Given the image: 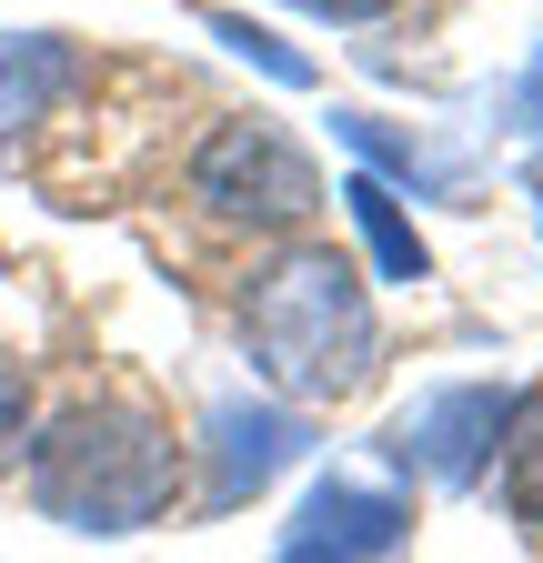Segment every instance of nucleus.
Segmentation results:
<instances>
[{
  "mask_svg": "<svg viewBox=\"0 0 543 563\" xmlns=\"http://www.w3.org/2000/svg\"><path fill=\"white\" fill-rule=\"evenodd\" d=\"M242 332H252V373L282 402H343L383 363L373 292L353 282V262L332 242H302V252L272 262L252 282V302H242Z\"/></svg>",
  "mask_w": 543,
  "mask_h": 563,
  "instance_id": "1",
  "label": "nucleus"
},
{
  "mask_svg": "<svg viewBox=\"0 0 543 563\" xmlns=\"http://www.w3.org/2000/svg\"><path fill=\"white\" fill-rule=\"evenodd\" d=\"M31 493L71 533H142L181 493V443L152 402H71L31 443Z\"/></svg>",
  "mask_w": 543,
  "mask_h": 563,
  "instance_id": "2",
  "label": "nucleus"
},
{
  "mask_svg": "<svg viewBox=\"0 0 543 563\" xmlns=\"http://www.w3.org/2000/svg\"><path fill=\"white\" fill-rule=\"evenodd\" d=\"M191 191L222 211V222H252V232H282L302 222V211L322 201V172L292 131H272V121H222L212 141H201V162H191Z\"/></svg>",
  "mask_w": 543,
  "mask_h": 563,
  "instance_id": "3",
  "label": "nucleus"
},
{
  "mask_svg": "<svg viewBox=\"0 0 543 563\" xmlns=\"http://www.w3.org/2000/svg\"><path fill=\"white\" fill-rule=\"evenodd\" d=\"M513 383H433L413 412L383 433V453L402 463V473H423V483H484L494 473V453H503V422H513Z\"/></svg>",
  "mask_w": 543,
  "mask_h": 563,
  "instance_id": "4",
  "label": "nucleus"
},
{
  "mask_svg": "<svg viewBox=\"0 0 543 563\" xmlns=\"http://www.w3.org/2000/svg\"><path fill=\"white\" fill-rule=\"evenodd\" d=\"M402 533H413V504H402V493L322 473L302 493V514L282 523V563H383V553H402Z\"/></svg>",
  "mask_w": 543,
  "mask_h": 563,
  "instance_id": "5",
  "label": "nucleus"
},
{
  "mask_svg": "<svg viewBox=\"0 0 543 563\" xmlns=\"http://www.w3.org/2000/svg\"><path fill=\"white\" fill-rule=\"evenodd\" d=\"M302 453H312V422L292 402H212V493H201V504L232 514L272 473H292Z\"/></svg>",
  "mask_w": 543,
  "mask_h": 563,
  "instance_id": "6",
  "label": "nucleus"
},
{
  "mask_svg": "<svg viewBox=\"0 0 543 563\" xmlns=\"http://www.w3.org/2000/svg\"><path fill=\"white\" fill-rule=\"evenodd\" d=\"M71 81H81V51L60 31H0V131L41 121Z\"/></svg>",
  "mask_w": 543,
  "mask_h": 563,
  "instance_id": "7",
  "label": "nucleus"
},
{
  "mask_svg": "<svg viewBox=\"0 0 543 563\" xmlns=\"http://www.w3.org/2000/svg\"><path fill=\"white\" fill-rule=\"evenodd\" d=\"M343 201H353V222H363V242H373L383 282H423V272H433L423 232L402 222V201H392V181H383V172H353V181H343Z\"/></svg>",
  "mask_w": 543,
  "mask_h": 563,
  "instance_id": "8",
  "label": "nucleus"
},
{
  "mask_svg": "<svg viewBox=\"0 0 543 563\" xmlns=\"http://www.w3.org/2000/svg\"><path fill=\"white\" fill-rule=\"evenodd\" d=\"M494 473H503V504H513V523H523V533H543V393H523V402H513Z\"/></svg>",
  "mask_w": 543,
  "mask_h": 563,
  "instance_id": "9",
  "label": "nucleus"
},
{
  "mask_svg": "<svg viewBox=\"0 0 543 563\" xmlns=\"http://www.w3.org/2000/svg\"><path fill=\"white\" fill-rule=\"evenodd\" d=\"M201 31H212L222 51H242V60L262 70V81H282V91H312V60H302L292 41H272L262 21H242V11H201Z\"/></svg>",
  "mask_w": 543,
  "mask_h": 563,
  "instance_id": "10",
  "label": "nucleus"
},
{
  "mask_svg": "<svg viewBox=\"0 0 543 563\" xmlns=\"http://www.w3.org/2000/svg\"><path fill=\"white\" fill-rule=\"evenodd\" d=\"M343 141H353V152H373V172H402V181H423V172H433V162L413 152V141H392L373 111H343Z\"/></svg>",
  "mask_w": 543,
  "mask_h": 563,
  "instance_id": "11",
  "label": "nucleus"
},
{
  "mask_svg": "<svg viewBox=\"0 0 543 563\" xmlns=\"http://www.w3.org/2000/svg\"><path fill=\"white\" fill-rule=\"evenodd\" d=\"M11 443H21V363L0 352V473H11Z\"/></svg>",
  "mask_w": 543,
  "mask_h": 563,
  "instance_id": "12",
  "label": "nucleus"
},
{
  "mask_svg": "<svg viewBox=\"0 0 543 563\" xmlns=\"http://www.w3.org/2000/svg\"><path fill=\"white\" fill-rule=\"evenodd\" d=\"M292 11H312V21H383L392 0H292Z\"/></svg>",
  "mask_w": 543,
  "mask_h": 563,
  "instance_id": "13",
  "label": "nucleus"
},
{
  "mask_svg": "<svg viewBox=\"0 0 543 563\" xmlns=\"http://www.w3.org/2000/svg\"><path fill=\"white\" fill-rule=\"evenodd\" d=\"M523 121H533V141H543V51H533V70H523Z\"/></svg>",
  "mask_w": 543,
  "mask_h": 563,
  "instance_id": "14",
  "label": "nucleus"
}]
</instances>
